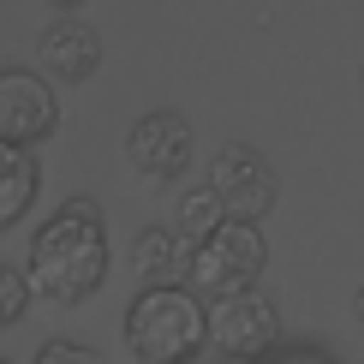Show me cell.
I'll return each mask as SVG.
<instances>
[{"label":"cell","mask_w":364,"mask_h":364,"mask_svg":"<svg viewBox=\"0 0 364 364\" xmlns=\"http://www.w3.org/2000/svg\"><path fill=\"white\" fill-rule=\"evenodd\" d=\"M30 293L48 305H84L102 281H108V227L90 197H72L54 209L30 239Z\"/></svg>","instance_id":"6da1fadb"},{"label":"cell","mask_w":364,"mask_h":364,"mask_svg":"<svg viewBox=\"0 0 364 364\" xmlns=\"http://www.w3.org/2000/svg\"><path fill=\"white\" fill-rule=\"evenodd\" d=\"M126 346L138 364H191L209 346V305L179 287H138L126 311Z\"/></svg>","instance_id":"7a4b0ae2"},{"label":"cell","mask_w":364,"mask_h":364,"mask_svg":"<svg viewBox=\"0 0 364 364\" xmlns=\"http://www.w3.org/2000/svg\"><path fill=\"white\" fill-rule=\"evenodd\" d=\"M269 263V239L263 221H221L209 239H197L186 251V287L197 299H227V293H245V287L263 281Z\"/></svg>","instance_id":"3957f363"},{"label":"cell","mask_w":364,"mask_h":364,"mask_svg":"<svg viewBox=\"0 0 364 364\" xmlns=\"http://www.w3.org/2000/svg\"><path fill=\"white\" fill-rule=\"evenodd\" d=\"M209 346L233 364H257L281 346V311L263 287H245V293L209 299Z\"/></svg>","instance_id":"277c9868"},{"label":"cell","mask_w":364,"mask_h":364,"mask_svg":"<svg viewBox=\"0 0 364 364\" xmlns=\"http://www.w3.org/2000/svg\"><path fill=\"white\" fill-rule=\"evenodd\" d=\"M209 191L221 197L227 221H263L275 209V168H269L263 149L251 144H221L215 161H209Z\"/></svg>","instance_id":"5b68a950"},{"label":"cell","mask_w":364,"mask_h":364,"mask_svg":"<svg viewBox=\"0 0 364 364\" xmlns=\"http://www.w3.org/2000/svg\"><path fill=\"white\" fill-rule=\"evenodd\" d=\"M191 156H197V132H191L186 114L149 108V114L132 119V132H126V161H132L144 179L168 186V179H179V173L191 168Z\"/></svg>","instance_id":"8992f818"},{"label":"cell","mask_w":364,"mask_h":364,"mask_svg":"<svg viewBox=\"0 0 364 364\" xmlns=\"http://www.w3.org/2000/svg\"><path fill=\"white\" fill-rule=\"evenodd\" d=\"M60 126V102H54V84L42 72H24V66H0V144H42L54 138Z\"/></svg>","instance_id":"52a82bcc"},{"label":"cell","mask_w":364,"mask_h":364,"mask_svg":"<svg viewBox=\"0 0 364 364\" xmlns=\"http://www.w3.org/2000/svg\"><path fill=\"white\" fill-rule=\"evenodd\" d=\"M96 66H102V36H96V24H84V18H54L48 30H42V42H36V72L48 84H84V78H96Z\"/></svg>","instance_id":"ba28073f"},{"label":"cell","mask_w":364,"mask_h":364,"mask_svg":"<svg viewBox=\"0 0 364 364\" xmlns=\"http://www.w3.org/2000/svg\"><path fill=\"white\" fill-rule=\"evenodd\" d=\"M132 269L144 287H179L186 281V239L173 227H144L132 245Z\"/></svg>","instance_id":"9c48e42d"},{"label":"cell","mask_w":364,"mask_h":364,"mask_svg":"<svg viewBox=\"0 0 364 364\" xmlns=\"http://www.w3.org/2000/svg\"><path fill=\"white\" fill-rule=\"evenodd\" d=\"M36 191H42L36 156H30V149H18V144H0V233L24 221V209L36 203Z\"/></svg>","instance_id":"30bf717a"},{"label":"cell","mask_w":364,"mask_h":364,"mask_svg":"<svg viewBox=\"0 0 364 364\" xmlns=\"http://www.w3.org/2000/svg\"><path fill=\"white\" fill-rule=\"evenodd\" d=\"M227 221V209H221V197L209 191V186H191V191H179V221H173V233L179 239H209L215 227Z\"/></svg>","instance_id":"8fae6325"},{"label":"cell","mask_w":364,"mask_h":364,"mask_svg":"<svg viewBox=\"0 0 364 364\" xmlns=\"http://www.w3.org/2000/svg\"><path fill=\"white\" fill-rule=\"evenodd\" d=\"M30 299H36V293H30V275L12 269V263H0V328L18 323V316L30 311Z\"/></svg>","instance_id":"7c38bea8"},{"label":"cell","mask_w":364,"mask_h":364,"mask_svg":"<svg viewBox=\"0 0 364 364\" xmlns=\"http://www.w3.org/2000/svg\"><path fill=\"white\" fill-rule=\"evenodd\" d=\"M36 364H102V358L90 353V346H78V341H42Z\"/></svg>","instance_id":"4fadbf2b"},{"label":"cell","mask_w":364,"mask_h":364,"mask_svg":"<svg viewBox=\"0 0 364 364\" xmlns=\"http://www.w3.org/2000/svg\"><path fill=\"white\" fill-rule=\"evenodd\" d=\"M257 364H328L323 353H311V346H275L269 358H257Z\"/></svg>","instance_id":"5bb4252c"},{"label":"cell","mask_w":364,"mask_h":364,"mask_svg":"<svg viewBox=\"0 0 364 364\" xmlns=\"http://www.w3.org/2000/svg\"><path fill=\"white\" fill-rule=\"evenodd\" d=\"M353 316H358V328H364V281H358V293H353Z\"/></svg>","instance_id":"9a60e30c"},{"label":"cell","mask_w":364,"mask_h":364,"mask_svg":"<svg viewBox=\"0 0 364 364\" xmlns=\"http://www.w3.org/2000/svg\"><path fill=\"white\" fill-rule=\"evenodd\" d=\"M48 6H54V12H78L84 0H48Z\"/></svg>","instance_id":"2e32d148"},{"label":"cell","mask_w":364,"mask_h":364,"mask_svg":"<svg viewBox=\"0 0 364 364\" xmlns=\"http://www.w3.org/2000/svg\"><path fill=\"white\" fill-rule=\"evenodd\" d=\"M358 96H364V66H358Z\"/></svg>","instance_id":"e0dca14e"},{"label":"cell","mask_w":364,"mask_h":364,"mask_svg":"<svg viewBox=\"0 0 364 364\" xmlns=\"http://www.w3.org/2000/svg\"><path fill=\"white\" fill-rule=\"evenodd\" d=\"M0 364H12V358H0Z\"/></svg>","instance_id":"ac0fdd59"}]
</instances>
